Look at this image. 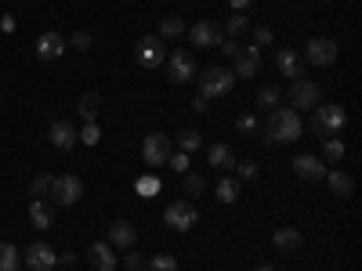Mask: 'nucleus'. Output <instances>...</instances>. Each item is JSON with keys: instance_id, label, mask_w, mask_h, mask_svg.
<instances>
[{"instance_id": "1", "label": "nucleus", "mask_w": 362, "mask_h": 271, "mask_svg": "<svg viewBox=\"0 0 362 271\" xmlns=\"http://www.w3.org/2000/svg\"><path fill=\"white\" fill-rule=\"evenodd\" d=\"M264 134H268L272 145H293L300 138V116H297V109H283V105L272 109L268 124H264Z\"/></svg>"}, {"instance_id": "2", "label": "nucleus", "mask_w": 362, "mask_h": 271, "mask_svg": "<svg viewBox=\"0 0 362 271\" xmlns=\"http://www.w3.org/2000/svg\"><path fill=\"white\" fill-rule=\"evenodd\" d=\"M344 124H348V112L341 105H315L312 109V134L322 138V141L337 138L344 131Z\"/></svg>"}, {"instance_id": "3", "label": "nucleus", "mask_w": 362, "mask_h": 271, "mask_svg": "<svg viewBox=\"0 0 362 271\" xmlns=\"http://www.w3.org/2000/svg\"><path fill=\"white\" fill-rule=\"evenodd\" d=\"M170 156H174V138H167L163 131H153V134L141 141V159H145V167L153 170V174H160Z\"/></svg>"}, {"instance_id": "4", "label": "nucleus", "mask_w": 362, "mask_h": 271, "mask_svg": "<svg viewBox=\"0 0 362 271\" xmlns=\"http://www.w3.org/2000/svg\"><path fill=\"white\" fill-rule=\"evenodd\" d=\"M232 87H235V76L225 66H206L199 73V98H206V102L210 98H225Z\"/></svg>"}, {"instance_id": "5", "label": "nucleus", "mask_w": 362, "mask_h": 271, "mask_svg": "<svg viewBox=\"0 0 362 271\" xmlns=\"http://www.w3.org/2000/svg\"><path fill=\"white\" fill-rule=\"evenodd\" d=\"M163 224H167L170 231H189V228H196V224H199V210H196V203H189V199H174V203H167V210H163Z\"/></svg>"}, {"instance_id": "6", "label": "nucleus", "mask_w": 362, "mask_h": 271, "mask_svg": "<svg viewBox=\"0 0 362 271\" xmlns=\"http://www.w3.org/2000/svg\"><path fill=\"white\" fill-rule=\"evenodd\" d=\"M51 206H76L83 199V181L76 174H62V177H51Z\"/></svg>"}, {"instance_id": "7", "label": "nucleus", "mask_w": 362, "mask_h": 271, "mask_svg": "<svg viewBox=\"0 0 362 271\" xmlns=\"http://www.w3.org/2000/svg\"><path fill=\"white\" fill-rule=\"evenodd\" d=\"M134 58H138L141 69H160L167 62V40H160V37H138Z\"/></svg>"}, {"instance_id": "8", "label": "nucleus", "mask_w": 362, "mask_h": 271, "mask_svg": "<svg viewBox=\"0 0 362 271\" xmlns=\"http://www.w3.org/2000/svg\"><path fill=\"white\" fill-rule=\"evenodd\" d=\"M337 54H341V47H337V40H329V37H312L308 47H305V58L312 66H319V69H329L337 62Z\"/></svg>"}, {"instance_id": "9", "label": "nucleus", "mask_w": 362, "mask_h": 271, "mask_svg": "<svg viewBox=\"0 0 362 271\" xmlns=\"http://www.w3.org/2000/svg\"><path fill=\"white\" fill-rule=\"evenodd\" d=\"M315 105H322V87L315 83V80H293V87H290V109H315Z\"/></svg>"}, {"instance_id": "10", "label": "nucleus", "mask_w": 362, "mask_h": 271, "mask_svg": "<svg viewBox=\"0 0 362 271\" xmlns=\"http://www.w3.org/2000/svg\"><path fill=\"white\" fill-rule=\"evenodd\" d=\"M47 138H51V145L58 148V152H73V148L80 145V131L69 124V119H51Z\"/></svg>"}, {"instance_id": "11", "label": "nucleus", "mask_w": 362, "mask_h": 271, "mask_svg": "<svg viewBox=\"0 0 362 271\" xmlns=\"http://www.w3.org/2000/svg\"><path fill=\"white\" fill-rule=\"evenodd\" d=\"M185 33H189V40H192L196 47H221V40H225V29H221L218 22H210V18L189 25Z\"/></svg>"}, {"instance_id": "12", "label": "nucleus", "mask_w": 362, "mask_h": 271, "mask_svg": "<svg viewBox=\"0 0 362 271\" xmlns=\"http://www.w3.org/2000/svg\"><path fill=\"white\" fill-rule=\"evenodd\" d=\"M22 264H25L29 271H54V267H58V253H54L47 243H33V246H25Z\"/></svg>"}, {"instance_id": "13", "label": "nucleus", "mask_w": 362, "mask_h": 271, "mask_svg": "<svg viewBox=\"0 0 362 271\" xmlns=\"http://www.w3.org/2000/svg\"><path fill=\"white\" fill-rule=\"evenodd\" d=\"M167 80H170V83H189V80H196V62H192L189 51H170V58H167Z\"/></svg>"}, {"instance_id": "14", "label": "nucleus", "mask_w": 362, "mask_h": 271, "mask_svg": "<svg viewBox=\"0 0 362 271\" xmlns=\"http://www.w3.org/2000/svg\"><path fill=\"white\" fill-rule=\"evenodd\" d=\"M261 73V47H239V54H235V69H232V76H239V80H250V76H257Z\"/></svg>"}, {"instance_id": "15", "label": "nucleus", "mask_w": 362, "mask_h": 271, "mask_svg": "<svg viewBox=\"0 0 362 271\" xmlns=\"http://www.w3.org/2000/svg\"><path fill=\"white\" fill-rule=\"evenodd\" d=\"M109 246H116V250H134V243H138V228L131 224V221H112L109 224V239H105Z\"/></svg>"}, {"instance_id": "16", "label": "nucleus", "mask_w": 362, "mask_h": 271, "mask_svg": "<svg viewBox=\"0 0 362 271\" xmlns=\"http://www.w3.org/2000/svg\"><path fill=\"white\" fill-rule=\"evenodd\" d=\"M326 163L319 159V156H312V152H300V156H293V174L300 177V181H322L326 177Z\"/></svg>"}, {"instance_id": "17", "label": "nucleus", "mask_w": 362, "mask_h": 271, "mask_svg": "<svg viewBox=\"0 0 362 271\" xmlns=\"http://www.w3.org/2000/svg\"><path fill=\"white\" fill-rule=\"evenodd\" d=\"M66 37L62 33H44L40 40H37V58L40 62H54V58H62L66 54Z\"/></svg>"}, {"instance_id": "18", "label": "nucleus", "mask_w": 362, "mask_h": 271, "mask_svg": "<svg viewBox=\"0 0 362 271\" xmlns=\"http://www.w3.org/2000/svg\"><path fill=\"white\" fill-rule=\"evenodd\" d=\"M276 66H279V73L290 76V80H300V76H305V58H300L293 47L276 51Z\"/></svg>"}, {"instance_id": "19", "label": "nucleus", "mask_w": 362, "mask_h": 271, "mask_svg": "<svg viewBox=\"0 0 362 271\" xmlns=\"http://www.w3.org/2000/svg\"><path fill=\"white\" fill-rule=\"evenodd\" d=\"M87 264L95 267V271H116L119 267V260H116V253H112V246L109 243H95L87 250Z\"/></svg>"}, {"instance_id": "20", "label": "nucleus", "mask_w": 362, "mask_h": 271, "mask_svg": "<svg viewBox=\"0 0 362 271\" xmlns=\"http://www.w3.org/2000/svg\"><path fill=\"white\" fill-rule=\"evenodd\" d=\"M326 185H329V192H334L337 199H351V192H355V181H351V174H344V170H326Z\"/></svg>"}, {"instance_id": "21", "label": "nucleus", "mask_w": 362, "mask_h": 271, "mask_svg": "<svg viewBox=\"0 0 362 271\" xmlns=\"http://www.w3.org/2000/svg\"><path fill=\"white\" fill-rule=\"evenodd\" d=\"M300 243H305V239H300V231H297V228H290V224H283L276 235H272V246H276L279 253H297V250H300Z\"/></svg>"}, {"instance_id": "22", "label": "nucleus", "mask_w": 362, "mask_h": 271, "mask_svg": "<svg viewBox=\"0 0 362 271\" xmlns=\"http://www.w3.org/2000/svg\"><path fill=\"white\" fill-rule=\"evenodd\" d=\"M206 159H210V167H218V170H225V174L235 167V152H232V148H228L225 141L210 145V148H206Z\"/></svg>"}, {"instance_id": "23", "label": "nucleus", "mask_w": 362, "mask_h": 271, "mask_svg": "<svg viewBox=\"0 0 362 271\" xmlns=\"http://www.w3.org/2000/svg\"><path fill=\"white\" fill-rule=\"evenodd\" d=\"M76 109H80V119H83V124H95L98 112H102V95H98V90H87V95H80Z\"/></svg>"}, {"instance_id": "24", "label": "nucleus", "mask_w": 362, "mask_h": 271, "mask_svg": "<svg viewBox=\"0 0 362 271\" xmlns=\"http://www.w3.org/2000/svg\"><path fill=\"white\" fill-rule=\"evenodd\" d=\"M29 221H33V228H51L54 224V206H47L44 199H33L29 203Z\"/></svg>"}, {"instance_id": "25", "label": "nucleus", "mask_w": 362, "mask_h": 271, "mask_svg": "<svg viewBox=\"0 0 362 271\" xmlns=\"http://www.w3.org/2000/svg\"><path fill=\"white\" fill-rule=\"evenodd\" d=\"M344 152H348V148H344V141H341V138H326V141H322V156H319V159H322L326 167H337V163L344 159Z\"/></svg>"}, {"instance_id": "26", "label": "nucleus", "mask_w": 362, "mask_h": 271, "mask_svg": "<svg viewBox=\"0 0 362 271\" xmlns=\"http://www.w3.org/2000/svg\"><path fill=\"white\" fill-rule=\"evenodd\" d=\"M279 105H283V90L276 83H264L257 90V109H279Z\"/></svg>"}, {"instance_id": "27", "label": "nucleus", "mask_w": 362, "mask_h": 271, "mask_svg": "<svg viewBox=\"0 0 362 271\" xmlns=\"http://www.w3.org/2000/svg\"><path fill=\"white\" fill-rule=\"evenodd\" d=\"M22 267V253L11 243H0V271H18Z\"/></svg>"}, {"instance_id": "28", "label": "nucleus", "mask_w": 362, "mask_h": 271, "mask_svg": "<svg viewBox=\"0 0 362 271\" xmlns=\"http://www.w3.org/2000/svg\"><path fill=\"white\" fill-rule=\"evenodd\" d=\"M185 29H189V25L181 22L177 15H167V18L160 22V40H177L181 33H185Z\"/></svg>"}, {"instance_id": "29", "label": "nucleus", "mask_w": 362, "mask_h": 271, "mask_svg": "<svg viewBox=\"0 0 362 271\" xmlns=\"http://www.w3.org/2000/svg\"><path fill=\"white\" fill-rule=\"evenodd\" d=\"M225 33L235 40V37H243V33H250V18L243 15V11H235L228 22H225Z\"/></svg>"}, {"instance_id": "30", "label": "nucleus", "mask_w": 362, "mask_h": 271, "mask_svg": "<svg viewBox=\"0 0 362 271\" xmlns=\"http://www.w3.org/2000/svg\"><path fill=\"white\" fill-rule=\"evenodd\" d=\"M235 199H239V185H235L232 177H221V181H218V203L228 206V203H235Z\"/></svg>"}, {"instance_id": "31", "label": "nucleus", "mask_w": 362, "mask_h": 271, "mask_svg": "<svg viewBox=\"0 0 362 271\" xmlns=\"http://www.w3.org/2000/svg\"><path fill=\"white\" fill-rule=\"evenodd\" d=\"M177 145H181V152H196V148L203 145V134L199 131H181L177 134Z\"/></svg>"}, {"instance_id": "32", "label": "nucleus", "mask_w": 362, "mask_h": 271, "mask_svg": "<svg viewBox=\"0 0 362 271\" xmlns=\"http://www.w3.org/2000/svg\"><path fill=\"white\" fill-rule=\"evenodd\" d=\"M235 131H239V134H247V138H250V134H257V131H261L257 116H254V112H243V116L235 119Z\"/></svg>"}, {"instance_id": "33", "label": "nucleus", "mask_w": 362, "mask_h": 271, "mask_svg": "<svg viewBox=\"0 0 362 271\" xmlns=\"http://www.w3.org/2000/svg\"><path fill=\"white\" fill-rule=\"evenodd\" d=\"M148 271H177L174 253H156L153 260H148Z\"/></svg>"}, {"instance_id": "34", "label": "nucleus", "mask_w": 362, "mask_h": 271, "mask_svg": "<svg viewBox=\"0 0 362 271\" xmlns=\"http://www.w3.org/2000/svg\"><path fill=\"white\" fill-rule=\"evenodd\" d=\"M181 192H185V195H199L203 192V177L199 174H181Z\"/></svg>"}, {"instance_id": "35", "label": "nucleus", "mask_w": 362, "mask_h": 271, "mask_svg": "<svg viewBox=\"0 0 362 271\" xmlns=\"http://www.w3.org/2000/svg\"><path fill=\"white\" fill-rule=\"evenodd\" d=\"M80 141H83L87 148H95V145L102 141V127H98V124H83V131H80Z\"/></svg>"}, {"instance_id": "36", "label": "nucleus", "mask_w": 362, "mask_h": 271, "mask_svg": "<svg viewBox=\"0 0 362 271\" xmlns=\"http://www.w3.org/2000/svg\"><path fill=\"white\" fill-rule=\"evenodd\" d=\"M250 37H254V47H268L272 40H276L268 25H250Z\"/></svg>"}, {"instance_id": "37", "label": "nucleus", "mask_w": 362, "mask_h": 271, "mask_svg": "<svg viewBox=\"0 0 362 271\" xmlns=\"http://www.w3.org/2000/svg\"><path fill=\"white\" fill-rule=\"evenodd\" d=\"M47 188H51V174H40V177H33V185H29V195L40 199Z\"/></svg>"}, {"instance_id": "38", "label": "nucleus", "mask_w": 362, "mask_h": 271, "mask_svg": "<svg viewBox=\"0 0 362 271\" xmlns=\"http://www.w3.org/2000/svg\"><path fill=\"white\" fill-rule=\"evenodd\" d=\"M235 174L243 177V181H254V177H257V163H254V159H243V163H235Z\"/></svg>"}, {"instance_id": "39", "label": "nucleus", "mask_w": 362, "mask_h": 271, "mask_svg": "<svg viewBox=\"0 0 362 271\" xmlns=\"http://www.w3.org/2000/svg\"><path fill=\"white\" fill-rule=\"evenodd\" d=\"M167 167H170V170H177V174H189V152L170 156V159H167Z\"/></svg>"}, {"instance_id": "40", "label": "nucleus", "mask_w": 362, "mask_h": 271, "mask_svg": "<svg viewBox=\"0 0 362 271\" xmlns=\"http://www.w3.org/2000/svg\"><path fill=\"white\" fill-rule=\"evenodd\" d=\"M76 51H90V44H95V40H90V33H83V29H76V33H73V40H69Z\"/></svg>"}, {"instance_id": "41", "label": "nucleus", "mask_w": 362, "mask_h": 271, "mask_svg": "<svg viewBox=\"0 0 362 271\" xmlns=\"http://www.w3.org/2000/svg\"><path fill=\"white\" fill-rule=\"evenodd\" d=\"M124 267H127V271H141V267H145L141 253H124Z\"/></svg>"}, {"instance_id": "42", "label": "nucleus", "mask_w": 362, "mask_h": 271, "mask_svg": "<svg viewBox=\"0 0 362 271\" xmlns=\"http://www.w3.org/2000/svg\"><path fill=\"white\" fill-rule=\"evenodd\" d=\"M156 188H160V181H156V177H141V181H138V192H145V195H153Z\"/></svg>"}, {"instance_id": "43", "label": "nucleus", "mask_w": 362, "mask_h": 271, "mask_svg": "<svg viewBox=\"0 0 362 271\" xmlns=\"http://www.w3.org/2000/svg\"><path fill=\"white\" fill-rule=\"evenodd\" d=\"M221 47H225V54H228V58H235V54H239V44H235L232 37H225V40H221Z\"/></svg>"}, {"instance_id": "44", "label": "nucleus", "mask_w": 362, "mask_h": 271, "mask_svg": "<svg viewBox=\"0 0 362 271\" xmlns=\"http://www.w3.org/2000/svg\"><path fill=\"white\" fill-rule=\"evenodd\" d=\"M58 264H62V267H73V264H76V253H69V250L58 253Z\"/></svg>"}, {"instance_id": "45", "label": "nucleus", "mask_w": 362, "mask_h": 271, "mask_svg": "<svg viewBox=\"0 0 362 271\" xmlns=\"http://www.w3.org/2000/svg\"><path fill=\"white\" fill-rule=\"evenodd\" d=\"M192 112H206V98L196 95V98H192Z\"/></svg>"}, {"instance_id": "46", "label": "nucleus", "mask_w": 362, "mask_h": 271, "mask_svg": "<svg viewBox=\"0 0 362 271\" xmlns=\"http://www.w3.org/2000/svg\"><path fill=\"white\" fill-rule=\"evenodd\" d=\"M0 25H4V33H11V29H15V18H11V15H4V18H0Z\"/></svg>"}, {"instance_id": "47", "label": "nucleus", "mask_w": 362, "mask_h": 271, "mask_svg": "<svg viewBox=\"0 0 362 271\" xmlns=\"http://www.w3.org/2000/svg\"><path fill=\"white\" fill-rule=\"evenodd\" d=\"M228 4H232V8H235V11H243V8H247V4H250V0H228Z\"/></svg>"}, {"instance_id": "48", "label": "nucleus", "mask_w": 362, "mask_h": 271, "mask_svg": "<svg viewBox=\"0 0 362 271\" xmlns=\"http://www.w3.org/2000/svg\"><path fill=\"white\" fill-rule=\"evenodd\" d=\"M257 271H276V267H272V264H257Z\"/></svg>"}, {"instance_id": "49", "label": "nucleus", "mask_w": 362, "mask_h": 271, "mask_svg": "<svg viewBox=\"0 0 362 271\" xmlns=\"http://www.w3.org/2000/svg\"><path fill=\"white\" fill-rule=\"evenodd\" d=\"M54 271H69V267H54Z\"/></svg>"}]
</instances>
